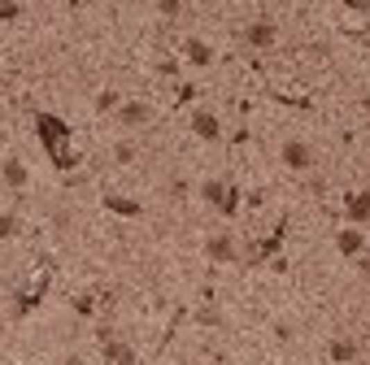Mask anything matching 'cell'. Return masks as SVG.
I'll list each match as a JSON object with an SVG mask.
<instances>
[{
    "label": "cell",
    "mask_w": 370,
    "mask_h": 365,
    "mask_svg": "<svg viewBox=\"0 0 370 365\" xmlns=\"http://www.w3.org/2000/svg\"><path fill=\"white\" fill-rule=\"evenodd\" d=\"M239 35H244V44H253V48H275L279 44V26L275 22H249Z\"/></svg>",
    "instance_id": "9"
},
{
    "label": "cell",
    "mask_w": 370,
    "mask_h": 365,
    "mask_svg": "<svg viewBox=\"0 0 370 365\" xmlns=\"http://www.w3.org/2000/svg\"><path fill=\"white\" fill-rule=\"evenodd\" d=\"M192 135L205 139V144H218V139H222V122H218V113L196 109V113H192Z\"/></svg>",
    "instance_id": "4"
},
{
    "label": "cell",
    "mask_w": 370,
    "mask_h": 365,
    "mask_svg": "<svg viewBox=\"0 0 370 365\" xmlns=\"http://www.w3.org/2000/svg\"><path fill=\"white\" fill-rule=\"evenodd\" d=\"M239 205H244V187H235V182H227V196H222L218 213H222V218H235V213H239Z\"/></svg>",
    "instance_id": "15"
},
{
    "label": "cell",
    "mask_w": 370,
    "mask_h": 365,
    "mask_svg": "<svg viewBox=\"0 0 370 365\" xmlns=\"http://www.w3.org/2000/svg\"><path fill=\"white\" fill-rule=\"evenodd\" d=\"M266 205V192H249V209H262Z\"/></svg>",
    "instance_id": "28"
},
{
    "label": "cell",
    "mask_w": 370,
    "mask_h": 365,
    "mask_svg": "<svg viewBox=\"0 0 370 365\" xmlns=\"http://www.w3.org/2000/svg\"><path fill=\"white\" fill-rule=\"evenodd\" d=\"M144 122H153V109L144 105V101H126V105H118V126H144Z\"/></svg>",
    "instance_id": "10"
},
{
    "label": "cell",
    "mask_w": 370,
    "mask_h": 365,
    "mask_svg": "<svg viewBox=\"0 0 370 365\" xmlns=\"http://www.w3.org/2000/svg\"><path fill=\"white\" fill-rule=\"evenodd\" d=\"M22 230V222H18V213H0V239H13Z\"/></svg>",
    "instance_id": "18"
},
{
    "label": "cell",
    "mask_w": 370,
    "mask_h": 365,
    "mask_svg": "<svg viewBox=\"0 0 370 365\" xmlns=\"http://www.w3.org/2000/svg\"><path fill=\"white\" fill-rule=\"evenodd\" d=\"M183 57H187L192 65H201V70H205V65H214V48H209L201 35H187V40H183Z\"/></svg>",
    "instance_id": "12"
},
{
    "label": "cell",
    "mask_w": 370,
    "mask_h": 365,
    "mask_svg": "<svg viewBox=\"0 0 370 365\" xmlns=\"http://www.w3.org/2000/svg\"><path fill=\"white\" fill-rule=\"evenodd\" d=\"M283 165H287V170H310V165H314V148L310 144H305V139H287L283 144Z\"/></svg>",
    "instance_id": "7"
},
{
    "label": "cell",
    "mask_w": 370,
    "mask_h": 365,
    "mask_svg": "<svg viewBox=\"0 0 370 365\" xmlns=\"http://www.w3.org/2000/svg\"><path fill=\"white\" fill-rule=\"evenodd\" d=\"M201 196H205L209 209H218L222 196H227V182H222V178H205V182H201Z\"/></svg>",
    "instance_id": "16"
},
{
    "label": "cell",
    "mask_w": 370,
    "mask_h": 365,
    "mask_svg": "<svg viewBox=\"0 0 370 365\" xmlns=\"http://www.w3.org/2000/svg\"><path fill=\"white\" fill-rule=\"evenodd\" d=\"M74 313L92 318V313H96V296H74Z\"/></svg>",
    "instance_id": "23"
},
{
    "label": "cell",
    "mask_w": 370,
    "mask_h": 365,
    "mask_svg": "<svg viewBox=\"0 0 370 365\" xmlns=\"http://www.w3.org/2000/svg\"><path fill=\"white\" fill-rule=\"evenodd\" d=\"M170 196H179V201H183V196H187V182H183V178H174V182H170Z\"/></svg>",
    "instance_id": "27"
},
{
    "label": "cell",
    "mask_w": 370,
    "mask_h": 365,
    "mask_svg": "<svg viewBox=\"0 0 370 365\" xmlns=\"http://www.w3.org/2000/svg\"><path fill=\"white\" fill-rule=\"evenodd\" d=\"M157 13H162V18H179L183 5H179V0H162V5H157Z\"/></svg>",
    "instance_id": "25"
},
{
    "label": "cell",
    "mask_w": 370,
    "mask_h": 365,
    "mask_svg": "<svg viewBox=\"0 0 370 365\" xmlns=\"http://www.w3.org/2000/svg\"><path fill=\"white\" fill-rule=\"evenodd\" d=\"M35 139H40V148H44V157L57 165V157H61V144H57V113L35 109Z\"/></svg>",
    "instance_id": "2"
},
{
    "label": "cell",
    "mask_w": 370,
    "mask_h": 365,
    "mask_svg": "<svg viewBox=\"0 0 370 365\" xmlns=\"http://www.w3.org/2000/svg\"><path fill=\"white\" fill-rule=\"evenodd\" d=\"M101 201H105L109 213H118V218H140V213H144V205L131 201V196H101Z\"/></svg>",
    "instance_id": "14"
},
{
    "label": "cell",
    "mask_w": 370,
    "mask_h": 365,
    "mask_svg": "<svg viewBox=\"0 0 370 365\" xmlns=\"http://www.w3.org/2000/svg\"><path fill=\"white\" fill-rule=\"evenodd\" d=\"M0 182H5L9 192H26L31 187V170L18 157H5V161H0Z\"/></svg>",
    "instance_id": "5"
},
{
    "label": "cell",
    "mask_w": 370,
    "mask_h": 365,
    "mask_svg": "<svg viewBox=\"0 0 370 365\" xmlns=\"http://www.w3.org/2000/svg\"><path fill=\"white\" fill-rule=\"evenodd\" d=\"M157 74H166V78H179V61H174V57H162V61H157Z\"/></svg>",
    "instance_id": "24"
},
{
    "label": "cell",
    "mask_w": 370,
    "mask_h": 365,
    "mask_svg": "<svg viewBox=\"0 0 370 365\" xmlns=\"http://www.w3.org/2000/svg\"><path fill=\"white\" fill-rule=\"evenodd\" d=\"M196 83H179V87H174V101H179V105H187V101H196Z\"/></svg>",
    "instance_id": "22"
},
{
    "label": "cell",
    "mask_w": 370,
    "mask_h": 365,
    "mask_svg": "<svg viewBox=\"0 0 370 365\" xmlns=\"http://www.w3.org/2000/svg\"><path fill=\"white\" fill-rule=\"evenodd\" d=\"M287 230H292V218H283L275 222V230H270L266 239H257V244H249V265H266L270 257H279L283 253V239H287Z\"/></svg>",
    "instance_id": "1"
},
{
    "label": "cell",
    "mask_w": 370,
    "mask_h": 365,
    "mask_svg": "<svg viewBox=\"0 0 370 365\" xmlns=\"http://www.w3.org/2000/svg\"><path fill=\"white\" fill-rule=\"evenodd\" d=\"M358 357H362V343L353 339V335H335V339L327 343V361H331V365H353Z\"/></svg>",
    "instance_id": "3"
},
{
    "label": "cell",
    "mask_w": 370,
    "mask_h": 365,
    "mask_svg": "<svg viewBox=\"0 0 370 365\" xmlns=\"http://www.w3.org/2000/svg\"><path fill=\"white\" fill-rule=\"evenodd\" d=\"M344 218H348L353 226H366L370 205H366V196H362V192H348V196H344Z\"/></svg>",
    "instance_id": "13"
},
{
    "label": "cell",
    "mask_w": 370,
    "mask_h": 365,
    "mask_svg": "<svg viewBox=\"0 0 370 365\" xmlns=\"http://www.w3.org/2000/svg\"><path fill=\"white\" fill-rule=\"evenodd\" d=\"M187 322V305H179V309H174L170 313V322H166V335H162V353H166V348L174 343V335H179V326Z\"/></svg>",
    "instance_id": "17"
},
{
    "label": "cell",
    "mask_w": 370,
    "mask_h": 365,
    "mask_svg": "<svg viewBox=\"0 0 370 365\" xmlns=\"http://www.w3.org/2000/svg\"><path fill=\"white\" fill-rule=\"evenodd\" d=\"M335 248H340V257H362V248H366V235H362V226H348V230H340L335 235Z\"/></svg>",
    "instance_id": "11"
},
{
    "label": "cell",
    "mask_w": 370,
    "mask_h": 365,
    "mask_svg": "<svg viewBox=\"0 0 370 365\" xmlns=\"http://www.w3.org/2000/svg\"><path fill=\"white\" fill-rule=\"evenodd\" d=\"M196 322H201V326H222L218 305H201V309H196Z\"/></svg>",
    "instance_id": "20"
},
{
    "label": "cell",
    "mask_w": 370,
    "mask_h": 365,
    "mask_svg": "<svg viewBox=\"0 0 370 365\" xmlns=\"http://www.w3.org/2000/svg\"><path fill=\"white\" fill-rule=\"evenodd\" d=\"M122 105V96L114 92V87H109V92H101V96H96V113H109V109H118Z\"/></svg>",
    "instance_id": "21"
},
{
    "label": "cell",
    "mask_w": 370,
    "mask_h": 365,
    "mask_svg": "<svg viewBox=\"0 0 370 365\" xmlns=\"http://www.w3.org/2000/svg\"><path fill=\"white\" fill-rule=\"evenodd\" d=\"M135 157H140V148H135V144H131V139H122V144H118V148H114V161H118V165H131V161H135Z\"/></svg>",
    "instance_id": "19"
},
{
    "label": "cell",
    "mask_w": 370,
    "mask_h": 365,
    "mask_svg": "<svg viewBox=\"0 0 370 365\" xmlns=\"http://www.w3.org/2000/svg\"><path fill=\"white\" fill-rule=\"evenodd\" d=\"M22 5H0V22H13V18H22Z\"/></svg>",
    "instance_id": "26"
},
{
    "label": "cell",
    "mask_w": 370,
    "mask_h": 365,
    "mask_svg": "<svg viewBox=\"0 0 370 365\" xmlns=\"http://www.w3.org/2000/svg\"><path fill=\"white\" fill-rule=\"evenodd\" d=\"M101 357H105V365H140V353L126 339H109V343H101Z\"/></svg>",
    "instance_id": "8"
},
{
    "label": "cell",
    "mask_w": 370,
    "mask_h": 365,
    "mask_svg": "<svg viewBox=\"0 0 370 365\" xmlns=\"http://www.w3.org/2000/svg\"><path fill=\"white\" fill-rule=\"evenodd\" d=\"M205 253H209V261H218V265H231V261H239V244H235V235H214L205 244Z\"/></svg>",
    "instance_id": "6"
}]
</instances>
